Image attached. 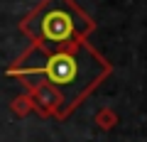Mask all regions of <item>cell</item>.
<instances>
[{"instance_id":"5b68a950","label":"cell","mask_w":147,"mask_h":142,"mask_svg":"<svg viewBox=\"0 0 147 142\" xmlns=\"http://www.w3.org/2000/svg\"><path fill=\"white\" fill-rule=\"evenodd\" d=\"M93 122L100 127V130H113V127L118 125V113L113 110V108H100L98 113H96V118H93Z\"/></svg>"},{"instance_id":"3957f363","label":"cell","mask_w":147,"mask_h":142,"mask_svg":"<svg viewBox=\"0 0 147 142\" xmlns=\"http://www.w3.org/2000/svg\"><path fill=\"white\" fill-rule=\"evenodd\" d=\"M27 86V93L32 96V103H34V113L42 118H59L61 120V110H64V96L59 93L54 86L44 83V81H30Z\"/></svg>"},{"instance_id":"277c9868","label":"cell","mask_w":147,"mask_h":142,"mask_svg":"<svg viewBox=\"0 0 147 142\" xmlns=\"http://www.w3.org/2000/svg\"><path fill=\"white\" fill-rule=\"evenodd\" d=\"M10 110H12V115H17V118H27L30 113H34V103H32V96L25 91L22 96L12 98V103H10Z\"/></svg>"},{"instance_id":"7a4b0ae2","label":"cell","mask_w":147,"mask_h":142,"mask_svg":"<svg viewBox=\"0 0 147 142\" xmlns=\"http://www.w3.org/2000/svg\"><path fill=\"white\" fill-rule=\"evenodd\" d=\"M93 30V17L74 0H42L30 15L20 20V32L30 37L32 47L42 52H57L88 42Z\"/></svg>"},{"instance_id":"6da1fadb","label":"cell","mask_w":147,"mask_h":142,"mask_svg":"<svg viewBox=\"0 0 147 142\" xmlns=\"http://www.w3.org/2000/svg\"><path fill=\"white\" fill-rule=\"evenodd\" d=\"M110 74V61L100 57L88 42H79L57 52H42L30 47V52L22 54L7 69V76L20 79L22 83L44 81L54 86L64 96L61 120H66Z\"/></svg>"}]
</instances>
